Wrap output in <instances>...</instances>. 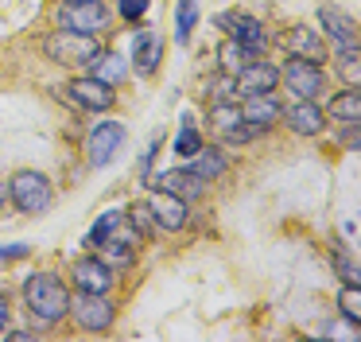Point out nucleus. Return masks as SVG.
I'll use <instances>...</instances> for the list:
<instances>
[{
    "label": "nucleus",
    "instance_id": "nucleus-1",
    "mask_svg": "<svg viewBox=\"0 0 361 342\" xmlns=\"http://www.w3.org/2000/svg\"><path fill=\"white\" fill-rule=\"evenodd\" d=\"M24 300H27V307H32V315H39L43 323H59V319L71 315V292H66V288L59 284V276H51V272L27 276Z\"/></svg>",
    "mask_w": 361,
    "mask_h": 342
},
{
    "label": "nucleus",
    "instance_id": "nucleus-2",
    "mask_svg": "<svg viewBox=\"0 0 361 342\" xmlns=\"http://www.w3.org/2000/svg\"><path fill=\"white\" fill-rule=\"evenodd\" d=\"M47 54L55 62H63V66H82V62H94L97 54H102V47H97V39L90 35V31H59V35L47 39Z\"/></svg>",
    "mask_w": 361,
    "mask_h": 342
},
{
    "label": "nucleus",
    "instance_id": "nucleus-3",
    "mask_svg": "<svg viewBox=\"0 0 361 342\" xmlns=\"http://www.w3.org/2000/svg\"><path fill=\"white\" fill-rule=\"evenodd\" d=\"M8 194L16 202V210H24V214H43L51 206V199H55L47 175H39V171H16L8 183Z\"/></svg>",
    "mask_w": 361,
    "mask_h": 342
},
{
    "label": "nucleus",
    "instance_id": "nucleus-4",
    "mask_svg": "<svg viewBox=\"0 0 361 342\" xmlns=\"http://www.w3.org/2000/svg\"><path fill=\"white\" fill-rule=\"evenodd\" d=\"M280 82L288 86L295 98H319L322 93V70H319V62H311V59H295L291 54L288 62H283V70H280Z\"/></svg>",
    "mask_w": 361,
    "mask_h": 342
},
{
    "label": "nucleus",
    "instance_id": "nucleus-5",
    "mask_svg": "<svg viewBox=\"0 0 361 342\" xmlns=\"http://www.w3.org/2000/svg\"><path fill=\"white\" fill-rule=\"evenodd\" d=\"M59 23H63L66 31H102L105 23H109V8L102 4V0H71V4L59 12Z\"/></svg>",
    "mask_w": 361,
    "mask_h": 342
},
{
    "label": "nucleus",
    "instance_id": "nucleus-6",
    "mask_svg": "<svg viewBox=\"0 0 361 342\" xmlns=\"http://www.w3.org/2000/svg\"><path fill=\"white\" fill-rule=\"evenodd\" d=\"M71 311L86 331H109L113 326V303L105 292H82L78 300L71 303Z\"/></svg>",
    "mask_w": 361,
    "mask_h": 342
},
{
    "label": "nucleus",
    "instance_id": "nucleus-7",
    "mask_svg": "<svg viewBox=\"0 0 361 342\" xmlns=\"http://www.w3.org/2000/svg\"><path fill=\"white\" fill-rule=\"evenodd\" d=\"M121 144H125V124L121 121L94 124V132H90V163H94V167H105V163L117 155Z\"/></svg>",
    "mask_w": 361,
    "mask_h": 342
},
{
    "label": "nucleus",
    "instance_id": "nucleus-8",
    "mask_svg": "<svg viewBox=\"0 0 361 342\" xmlns=\"http://www.w3.org/2000/svg\"><path fill=\"white\" fill-rule=\"evenodd\" d=\"M319 20H322V28H326L330 43L338 47V54L357 51V23H353L345 12H338V8H326V4H322V8H319Z\"/></svg>",
    "mask_w": 361,
    "mask_h": 342
},
{
    "label": "nucleus",
    "instance_id": "nucleus-9",
    "mask_svg": "<svg viewBox=\"0 0 361 342\" xmlns=\"http://www.w3.org/2000/svg\"><path fill=\"white\" fill-rule=\"evenodd\" d=\"M218 23H221V28H229V39H237L241 47H249L252 54L264 51L268 39H264V23H260L257 16H245V12L229 16V12H226V16H218Z\"/></svg>",
    "mask_w": 361,
    "mask_h": 342
},
{
    "label": "nucleus",
    "instance_id": "nucleus-10",
    "mask_svg": "<svg viewBox=\"0 0 361 342\" xmlns=\"http://www.w3.org/2000/svg\"><path fill=\"white\" fill-rule=\"evenodd\" d=\"M233 82H237V93H272L276 90V82H280V70L276 66H268V62H257V59H249L241 70L233 74Z\"/></svg>",
    "mask_w": 361,
    "mask_h": 342
},
{
    "label": "nucleus",
    "instance_id": "nucleus-11",
    "mask_svg": "<svg viewBox=\"0 0 361 342\" xmlns=\"http://www.w3.org/2000/svg\"><path fill=\"white\" fill-rule=\"evenodd\" d=\"M71 101L82 109H94V113H102V109H109L113 101V86L109 82H97V78H78V82H71Z\"/></svg>",
    "mask_w": 361,
    "mask_h": 342
},
{
    "label": "nucleus",
    "instance_id": "nucleus-12",
    "mask_svg": "<svg viewBox=\"0 0 361 342\" xmlns=\"http://www.w3.org/2000/svg\"><path fill=\"white\" fill-rule=\"evenodd\" d=\"M74 284L78 292H109L113 288V269L97 256H86V261L74 264Z\"/></svg>",
    "mask_w": 361,
    "mask_h": 342
},
{
    "label": "nucleus",
    "instance_id": "nucleus-13",
    "mask_svg": "<svg viewBox=\"0 0 361 342\" xmlns=\"http://www.w3.org/2000/svg\"><path fill=\"white\" fill-rule=\"evenodd\" d=\"M148 210H152V222H159L164 230H183V225H187V202L167 194V191L152 194Z\"/></svg>",
    "mask_w": 361,
    "mask_h": 342
},
{
    "label": "nucleus",
    "instance_id": "nucleus-14",
    "mask_svg": "<svg viewBox=\"0 0 361 342\" xmlns=\"http://www.w3.org/2000/svg\"><path fill=\"white\" fill-rule=\"evenodd\" d=\"M283 117H288V124L295 132H303V136H314V132H322V124H326V113L319 109V101H314V98H299Z\"/></svg>",
    "mask_w": 361,
    "mask_h": 342
},
{
    "label": "nucleus",
    "instance_id": "nucleus-15",
    "mask_svg": "<svg viewBox=\"0 0 361 342\" xmlns=\"http://www.w3.org/2000/svg\"><path fill=\"white\" fill-rule=\"evenodd\" d=\"M152 187L156 191H167V194H175V199H183V202H190V199H202V179L198 175H190V171H164L159 179H152Z\"/></svg>",
    "mask_w": 361,
    "mask_h": 342
},
{
    "label": "nucleus",
    "instance_id": "nucleus-16",
    "mask_svg": "<svg viewBox=\"0 0 361 342\" xmlns=\"http://www.w3.org/2000/svg\"><path fill=\"white\" fill-rule=\"evenodd\" d=\"M159 59H164V35L159 31H140L133 43V62L140 74H156Z\"/></svg>",
    "mask_w": 361,
    "mask_h": 342
},
{
    "label": "nucleus",
    "instance_id": "nucleus-17",
    "mask_svg": "<svg viewBox=\"0 0 361 342\" xmlns=\"http://www.w3.org/2000/svg\"><path fill=\"white\" fill-rule=\"evenodd\" d=\"M283 47H288V54H295V59H311V62H322V54H326L322 39L314 35L311 28H291L288 35H283Z\"/></svg>",
    "mask_w": 361,
    "mask_h": 342
},
{
    "label": "nucleus",
    "instance_id": "nucleus-18",
    "mask_svg": "<svg viewBox=\"0 0 361 342\" xmlns=\"http://www.w3.org/2000/svg\"><path fill=\"white\" fill-rule=\"evenodd\" d=\"M241 117H245V121H252V124H260V129H272V124L280 121V105H276L272 93H249Z\"/></svg>",
    "mask_w": 361,
    "mask_h": 342
},
{
    "label": "nucleus",
    "instance_id": "nucleus-19",
    "mask_svg": "<svg viewBox=\"0 0 361 342\" xmlns=\"http://www.w3.org/2000/svg\"><path fill=\"white\" fill-rule=\"evenodd\" d=\"M187 160H190V175H198V179H202V183H206V179H218V175H226V167H229V163H226V155H221V148H198V152L195 155H187Z\"/></svg>",
    "mask_w": 361,
    "mask_h": 342
},
{
    "label": "nucleus",
    "instance_id": "nucleus-20",
    "mask_svg": "<svg viewBox=\"0 0 361 342\" xmlns=\"http://www.w3.org/2000/svg\"><path fill=\"white\" fill-rule=\"evenodd\" d=\"M326 113L338 117V121H361V93H357V86H350V90H342L338 98H330Z\"/></svg>",
    "mask_w": 361,
    "mask_h": 342
},
{
    "label": "nucleus",
    "instance_id": "nucleus-21",
    "mask_svg": "<svg viewBox=\"0 0 361 342\" xmlns=\"http://www.w3.org/2000/svg\"><path fill=\"white\" fill-rule=\"evenodd\" d=\"M249 59H257V54H252L249 47H241L237 39H226V43L218 47V66H221V74H237V70H241Z\"/></svg>",
    "mask_w": 361,
    "mask_h": 342
},
{
    "label": "nucleus",
    "instance_id": "nucleus-22",
    "mask_svg": "<svg viewBox=\"0 0 361 342\" xmlns=\"http://www.w3.org/2000/svg\"><path fill=\"white\" fill-rule=\"evenodd\" d=\"M102 245H105V253H109V261H105V264H117V269H125V264L136 261V237H117V233H109Z\"/></svg>",
    "mask_w": 361,
    "mask_h": 342
},
{
    "label": "nucleus",
    "instance_id": "nucleus-23",
    "mask_svg": "<svg viewBox=\"0 0 361 342\" xmlns=\"http://www.w3.org/2000/svg\"><path fill=\"white\" fill-rule=\"evenodd\" d=\"M195 23H198V4L195 0H179V12H175V43H187Z\"/></svg>",
    "mask_w": 361,
    "mask_h": 342
},
{
    "label": "nucleus",
    "instance_id": "nucleus-24",
    "mask_svg": "<svg viewBox=\"0 0 361 342\" xmlns=\"http://www.w3.org/2000/svg\"><path fill=\"white\" fill-rule=\"evenodd\" d=\"M97 66H94V78H97V82H121V78H125V62H121L117 59V54H97Z\"/></svg>",
    "mask_w": 361,
    "mask_h": 342
},
{
    "label": "nucleus",
    "instance_id": "nucleus-25",
    "mask_svg": "<svg viewBox=\"0 0 361 342\" xmlns=\"http://www.w3.org/2000/svg\"><path fill=\"white\" fill-rule=\"evenodd\" d=\"M338 307H342V319L345 323H361V292L357 284H345L342 295H338Z\"/></svg>",
    "mask_w": 361,
    "mask_h": 342
},
{
    "label": "nucleus",
    "instance_id": "nucleus-26",
    "mask_svg": "<svg viewBox=\"0 0 361 342\" xmlns=\"http://www.w3.org/2000/svg\"><path fill=\"white\" fill-rule=\"evenodd\" d=\"M121 225H125V218H121L117 210H105V214L94 222V230H90V241H94V245H102V241L109 237V233H117Z\"/></svg>",
    "mask_w": 361,
    "mask_h": 342
},
{
    "label": "nucleus",
    "instance_id": "nucleus-27",
    "mask_svg": "<svg viewBox=\"0 0 361 342\" xmlns=\"http://www.w3.org/2000/svg\"><path fill=\"white\" fill-rule=\"evenodd\" d=\"M241 121H245L241 109H233L229 101H218V105H214V113H210V124H214L218 132H229L233 124H241Z\"/></svg>",
    "mask_w": 361,
    "mask_h": 342
},
{
    "label": "nucleus",
    "instance_id": "nucleus-28",
    "mask_svg": "<svg viewBox=\"0 0 361 342\" xmlns=\"http://www.w3.org/2000/svg\"><path fill=\"white\" fill-rule=\"evenodd\" d=\"M338 74H342L345 86H357V82H361V51L338 54Z\"/></svg>",
    "mask_w": 361,
    "mask_h": 342
},
{
    "label": "nucleus",
    "instance_id": "nucleus-29",
    "mask_svg": "<svg viewBox=\"0 0 361 342\" xmlns=\"http://www.w3.org/2000/svg\"><path fill=\"white\" fill-rule=\"evenodd\" d=\"M268 129H260V124H252V121H241V124H233L229 132H221L226 136V144H249V140H257V136H264Z\"/></svg>",
    "mask_w": 361,
    "mask_h": 342
},
{
    "label": "nucleus",
    "instance_id": "nucleus-30",
    "mask_svg": "<svg viewBox=\"0 0 361 342\" xmlns=\"http://www.w3.org/2000/svg\"><path fill=\"white\" fill-rule=\"evenodd\" d=\"M198 148H202V136H198V129L187 121V124H183V132H179V140H175V152H179V155H195Z\"/></svg>",
    "mask_w": 361,
    "mask_h": 342
},
{
    "label": "nucleus",
    "instance_id": "nucleus-31",
    "mask_svg": "<svg viewBox=\"0 0 361 342\" xmlns=\"http://www.w3.org/2000/svg\"><path fill=\"white\" fill-rule=\"evenodd\" d=\"M334 261H338V272L345 276V284H361V269L350 261V249H338Z\"/></svg>",
    "mask_w": 361,
    "mask_h": 342
},
{
    "label": "nucleus",
    "instance_id": "nucleus-32",
    "mask_svg": "<svg viewBox=\"0 0 361 342\" xmlns=\"http://www.w3.org/2000/svg\"><path fill=\"white\" fill-rule=\"evenodd\" d=\"M128 218H133V222H128V225H133V230L140 233V237H144V233L152 230V210H148V202H144V206H140V202H136V206L128 210Z\"/></svg>",
    "mask_w": 361,
    "mask_h": 342
},
{
    "label": "nucleus",
    "instance_id": "nucleus-33",
    "mask_svg": "<svg viewBox=\"0 0 361 342\" xmlns=\"http://www.w3.org/2000/svg\"><path fill=\"white\" fill-rule=\"evenodd\" d=\"M210 93L218 101H233V93H237V82H233V74H221V78H214L210 82Z\"/></svg>",
    "mask_w": 361,
    "mask_h": 342
},
{
    "label": "nucleus",
    "instance_id": "nucleus-34",
    "mask_svg": "<svg viewBox=\"0 0 361 342\" xmlns=\"http://www.w3.org/2000/svg\"><path fill=\"white\" fill-rule=\"evenodd\" d=\"M144 12H148V0H121V16L125 20H140Z\"/></svg>",
    "mask_w": 361,
    "mask_h": 342
},
{
    "label": "nucleus",
    "instance_id": "nucleus-35",
    "mask_svg": "<svg viewBox=\"0 0 361 342\" xmlns=\"http://www.w3.org/2000/svg\"><path fill=\"white\" fill-rule=\"evenodd\" d=\"M32 249L27 245H0V261H20V256H27Z\"/></svg>",
    "mask_w": 361,
    "mask_h": 342
},
{
    "label": "nucleus",
    "instance_id": "nucleus-36",
    "mask_svg": "<svg viewBox=\"0 0 361 342\" xmlns=\"http://www.w3.org/2000/svg\"><path fill=\"white\" fill-rule=\"evenodd\" d=\"M4 326H8V303L0 300V334H4Z\"/></svg>",
    "mask_w": 361,
    "mask_h": 342
}]
</instances>
